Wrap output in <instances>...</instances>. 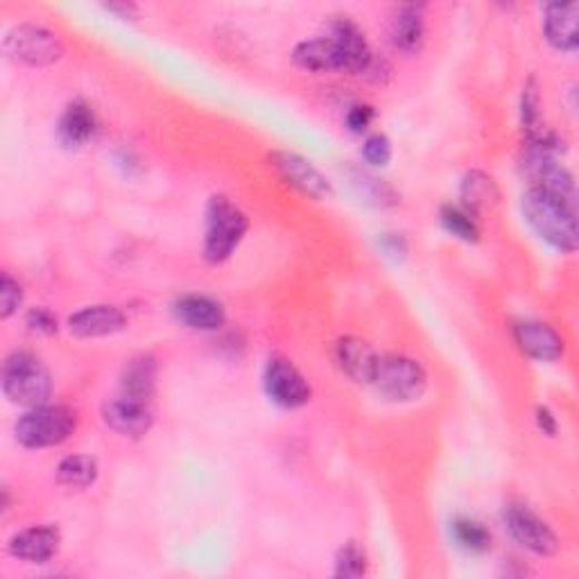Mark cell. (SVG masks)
<instances>
[{
	"instance_id": "obj_13",
	"label": "cell",
	"mask_w": 579,
	"mask_h": 579,
	"mask_svg": "<svg viewBox=\"0 0 579 579\" xmlns=\"http://www.w3.org/2000/svg\"><path fill=\"white\" fill-rule=\"evenodd\" d=\"M127 329V315L109 303L84 306L69 317V331L80 340L107 338Z\"/></svg>"
},
{
	"instance_id": "obj_31",
	"label": "cell",
	"mask_w": 579,
	"mask_h": 579,
	"mask_svg": "<svg viewBox=\"0 0 579 579\" xmlns=\"http://www.w3.org/2000/svg\"><path fill=\"white\" fill-rule=\"evenodd\" d=\"M26 327L37 333V336H52L59 331V325H57V317L52 315V310L43 308V306H37V308H30L28 315H26Z\"/></svg>"
},
{
	"instance_id": "obj_23",
	"label": "cell",
	"mask_w": 579,
	"mask_h": 579,
	"mask_svg": "<svg viewBox=\"0 0 579 579\" xmlns=\"http://www.w3.org/2000/svg\"><path fill=\"white\" fill-rule=\"evenodd\" d=\"M98 476L100 467L91 456H69L57 465V482L71 489H89Z\"/></svg>"
},
{
	"instance_id": "obj_28",
	"label": "cell",
	"mask_w": 579,
	"mask_h": 579,
	"mask_svg": "<svg viewBox=\"0 0 579 579\" xmlns=\"http://www.w3.org/2000/svg\"><path fill=\"white\" fill-rule=\"evenodd\" d=\"M539 107H541L539 87H537L535 80H530L523 87V93H521V124H523V130L528 132V137L541 130V124H539L541 111H539Z\"/></svg>"
},
{
	"instance_id": "obj_33",
	"label": "cell",
	"mask_w": 579,
	"mask_h": 579,
	"mask_svg": "<svg viewBox=\"0 0 579 579\" xmlns=\"http://www.w3.org/2000/svg\"><path fill=\"white\" fill-rule=\"evenodd\" d=\"M378 244L380 249L390 256V259L399 261L403 259V256L408 253V240L401 236V233H382L378 238Z\"/></svg>"
},
{
	"instance_id": "obj_8",
	"label": "cell",
	"mask_w": 579,
	"mask_h": 579,
	"mask_svg": "<svg viewBox=\"0 0 579 579\" xmlns=\"http://www.w3.org/2000/svg\"><path fill=\"white\" fill-rule=\"evenodd\" d=\"M263 390L268 399L283 410H299L310 403L312 390L295 362L281 353H272L263 369Z\"/></svg>"
},
{
	"instance_id": "obj_26",
	"label": "cell",
	"mask_w": 579,
	"mask_h": 579,
	"mask_svg": "<svg viewBox=\"0 0 579 579\" xmlns=\"http://www.w3.org/2000/svg\"><path fill=\"white\" fill-rule=\"evenodd\" d=\"M353 186H356V190H358V196H360L367 204H371V207H376V209H392V207H397V204L401 202L399 192H397L388 181H382V179H378V177L356 174V177H353Z\"/></svg>"
},
{
	"instance_id": "obj_30",
	"label": "cell",
	"mask_w": 579,
	"mask_h": 579,
	"mask_svg": "<svg viewBox=\"0 0 579 579\" xmlns=\"http://www.w3.org/2000/svg\"><path fill=\"white\" fill-rule=\"evenodd\" d=\"M23 303V288L8 272L0 277V317L10 319Z\"/></svg>"
},
{
	"instance_id": "obj_27",
	"label": "cell",
	"mask_w": 579,
	"mask_h": 579,
	"mask_svg": "<svg viewBox=\"0 0 579 579\" xmlns=\"http://www.w3.org/2000/svg\"><path fill=\"white\" fill-rule=\"evenodd\" d=\"M362 575H367V555L356 541H349L336 555V577L358 579Z\"/></svg>"
},
{
	"instance_id": "obj_12",
	"label": "cell",
	"mask_w": 579,
	"mask_h": 579,
	"mask_svg": "<svg viewBox=\"0 0 579 579\" xmlns=\"http://www.w3.org/2000/svg\"><path fill=\"white\" fill-rule=\"evenodd\" d=\"M102 421L109 430H113L116 435L127 437V439H141L154 426V417H152V410L148 408V403L127 399L122 395L116 399H109L102 406Z\"/></svg>"
},
{
	"instance_id": "obj_17",
	"label": "cell",
	"mask_w": 579,
	"mask_h": 579,
	"mask_svg": "<svg viewBox=\"0 0 579 579\" xmlns=\"http://www.w3.org/2000/svg\"><path fill=\"white\" fill-rule=\"evenodd\" d=\"M61 548V535L52 526H34L17 532L8 541V552L28 563H46Z\"/></svg>"
},
{
	"instance_id": "obj_11",
	"label": "cell",
	"mask_w": 579,
	"mask_h": 579,
	"mask_svg": "<svg viewBox=\"0 0 579 579\" xmlns=\"http://www.w3.org/2000/svg\"><path fill=\"white\" fill-rule=\"evenodd\" d=\"M327 37L338 46L345 57V69L351 76H365L373 59V50L365 37V30L349 17H338L329 23Z\"/></svg>"
},
{
	"instance_id": "obj_25",
	"label": "cell",
	"mask_w": 579,
	"mask_h": 579,
	"mask_svg": "<svg viewBox=\"0 0 579 579\" xmlns=\"http://www.w3.org/2000/svg\"><path fill=\"white\" fill-rule=\"evenodd\" d=\"M439 222L441 227L462 242H478L480 240V224H478V216H473L471 211H467L462 204H443L439 209Z\"/></svg>"
},
{
	"instance_id": "obj_16",
	"label": "cell",
	"mask_w": 579,
	"mask_h": 579,
	"mask_svg": "<svg viewBox=\"0 0 579 579\" xmlns=\"http://www.w3.org/2000/svg\"><path fill=\"white\" fill-rule=\"evenodd\" d=\"M579 6L550 3L543 8V37L559 52H575L579 48Z\"/></svg>"
},
{
	"instance_id": "obj_29",
	"label": "cell",
	"mask_w": 579,
	"mask_h": 579,
	"mask_svg": "<svg viewBox=\"0 0 579 579\" xmlns=\"http://www.w3.org/2000/svg\"><path fill=\"white\" fill-rule=\"evenodd\" d=\"M362 159L373 166L382 168L392 161V143L385 134H369L362 143Z\"/></svg>"
},
{
	"instance_id": "obj_22",
	"label": "cell",
	"mask_w": 579,
	"mask_h": 579,
	"mask_svg": "<svg viewBox=\"0 0 579 579\" xmlns=\"http://www.w3.org/2000/svg\"><path fill=\"white\" fill-rule=\"evenodd\" d=\"M460 200L467 211L480 216L485 209L498 204L500 188L496 179L482 170H471L462 177L460 183Z\"/></svg>"
},
{
	"instance_id": "obj_3",
	"label": "cell",
	"mask_w": 579,
	"mask_h": 579,
	"mask_svg": "<svg viewBox=\"0 0 579 579\" xmlns=\"http://www.w3.org/2000/svg\"><path fill=\"white\" fill-rule=\"evenodd\" d=\"M3 392L14 406H43L52 395L50 371L34 353L14 351L3 362Z\"/></svg>"
},
{
	"instance_id": "obj_14",
	"label": "cell",
	"mask_w": 579,
	"mask_h": 579,
	"mask_svg": "<svg viewBox=\"0 0 579 579\" xmlns=\"http://www.w3.org/2000/svg\"><path fill=\"white\" fill-rule=\"evenodd\" d=\"M336 362H338L340 371L347 378H351L353 382L373 385L378 365H380V356L367 340L347 336V338H340L336 345Z\"/></svg>"
},
{
	"instance_id": "obj_5",
	"label": "cell",
	"mask_w": 579,
	"mask_h": 579,
	"mask_svg": "<svg viewBox=\"0 0 579 579\" xmlns=\"http://www.w3.org/2000/svg\"><path fill=\"white\" fill-rule=\"evenodd\" d=\"M373 385L380 397L392 403H412L428 390V371L406 353H390L380 358Z\"/></svg>"
},
{
	"instance_id": "obj_34",
	"label": "cell",
	"mask_w": 579,
	"mask_h": 579,
	"mask_svg": "<svg viewBox=\"0 0 579 579\" xmlns=\"http://www.w3.org/2000/svg\"><path fill=\"white\" fill-rule=\"evenodd\" d=\"M535 419H537V428H539L546 437H555V435H557V430H559L557 417H555L546 406H539V408H537Z\"/></svg>"
},
{
	"instance_id": "obj_15",
	"label": "cell",
	"mask_w": 579,
	"mask_h": 579,
	"mask_svg": "<svg viewBox=\"0 0 579 579\" xmlns=\"http://www.w3.org/2000/svg\"><path fill=\"white\" fill-rule=\"evenodd\" d=\"M172 312L192 331H220L227 325L224 306L207 295H181L172 303Z\"/></svg>"
},
{
	"instance_id": "obj_19",
	"label": "cell",
	"mask_w": 579,
	"mask_h": 579,
	"mask_svg": "<svg viewBox=\"0 0 579 579\" xmlns=\"http://www.w3.org/2000/svg\"><path fill=\"white\" fill-rule=\"evenodd\" d=\"M292 61L310 73H347L345 57L329 37L299 41L292 50Z\"/></svg>"
},
{
	"instance_id": "obj_32",
	"label": "cell",
	"mask_w": 579,
	"mask_h": 579,
	"mask_svg": "<svg viewBox=\"0 0 579 579\" xmlns=\"http://www.w3.org/2000/svg\"><path fill=\"white\" fill-rule=\"evenodd\" d=\"M373 118H376L373 107L358 102V104H351V107L347 109V113H345V124L349 127V130H351L353 134H362V132L369 130Z\"/></svg>"
},
{
	"instance_id": "obj_18",
	"label": "cell",
	"mask_w": 579,
	"mask_h": 579,
	"mask_svg": "<svg viewBox=\"0 0 579 579\" xmlns=\"http://www.w3.org/2000/svg\"><path fill=\"white\" fill-rule=\"evenodd\" d=\"M98 132V118L89 102L73 100L57 122V139L63 148L78 150L84 148Z\"/></svg>"
},
{
	"instance_id": "obj_20",
	"label": "cell",
	"mask_w": 579,
	"mask_h": 579,
	"mask_svg": "<svg viewBox=\"0 0 579 579\" xmlns=\"http://www.w3.org/2000/svg\"><path fill=\"white\" fill-rule=\"evenodd\" d=\"M157 376L159 365L157 358L150 353H139L130 362H127L120 371V395L134 401L150 403L157 390Z\"/></svg>"
},
{
	"instance_id": "obj_24",
	"label": "cell",
	"mask_w": 579,
	"mask_h": 579,
	"mask_svg": "<svg viewBox=\"0 0 579 579\" xmlns=\"http://www.w3.org/2000/svg\"><path fill=\"white\" fill-rule=\"evenodd\" d=\"M450 537H453L458 548H462L469 555H485L491 550L493 543L491 532L480 521L467 517H460L450 523Z\"/></svg>"
},
{
	"instance_id": "obj_10",
	"label": "cell",
	"mask_w": 579,
	"mask_h": 579,
	"mask_svg": "<svg viewBox=\"0 0 579 579\" xmlns=\"http://www.w3.org/2000/svg\"><path fill=\"white\" fill-rule=\"evenodd\" d=\"M511 336L517 347L537 362H557L566 353L563 338L546 321L521 319L511 327Z\"/></svg>"
},
{
	"instance_id": "obj_6",
	"label": "cell",
	"mask_w": 579,
	"mask_h": 579,
	"mask_svg": "<svg viewBox=\"0 0 579 579\" xmlns=\"http://www.w3.org/2000/svg\"><path fill=\"white\" fill-rule=\"evenodd\" d=\"M502 526L521 548L537 557H552L559 550L555 530L523 500H507L502 505Z\"/></svg>"
},
{
	"instance_id": "obj_7",
	"label": "cell",
	"mask_w": 579,
	"mask_h": 579,
	"mask_svg": "<svg viewBox=\"0 0 579 579\" xmlns=\"http://www.w3.org/2000/svg\"><path fill=\"white\" fill-rule=\"evenodd\" d=\"M6 54L30 69H46L63 57L61 39L43 26L23 23L12 28L3 41Z\"/></svg>"
},
{
	"instance_id": "obj_35",
	"label": "cell",
	"mask_w": 579,
	"mask_h": 579,
	"mask_svg": "<svg viewBox=\"0 0 579 579\" xmlns=\"http://www.w3.org/2000/svg\"><path fill=\"white\" fill-rule=\"evenodd\" d=\"M104 10L111 14H118L120 19H134L139 12L137 6H132V3H109V6H104Z\"/></svg>"
},
{
	"instance_id": "obj_21",
	"label": "cell",
	"mask_w": 579,
	"mask_h": 579,
	"mask_svg": "<svg viewBox=\"0 0 579 579\" xmlns=\"http://www.w3.org/2000/svg\"><path fill=\"white\" fill-rule=\"evenodd\" d=\"M426 8L423 6H399L392 23H390V39L392 46L406 54H415L423 48L426 41Z\"/></svg>"
},
{
	"instance_id": "obj_9",
	"label": "cell",
	"mask_w": 579,
	"mask_h": 579,
	"mask_svg": "<svg viewBox=\"0 0 579 579\" xmlns=\"http://www.w3.org/2000/svg\"><path fill=\"white\" fill-rule=\"evenodd\" d=\"M270 166L283 177V181H288L290 186H295L299 192H303V196L312 200H327L333 196V186L329 177L317 166H312V161H308L297 152H283V150L272 152Z\"/></svg>"
},
{
	"instance_id": "obj_4",
	"label": "cell",
	"mask_w": 579,
	"mask_h": 579,
	"mask_svg": "<svg viewBox=\"0 0 579 579\" xmlns=\"http://www.w3.org/2000/svg\"><path fill=\"white\" fill-rule=\"evenodd\" d=\"M76 428H78V417L71 408L43 403L30 408L26 415L19 417L14 426V435L23 448L39 450V448L59 446L67 439H71Z\"/></svg>"
},
{
	"instance_id": "obj_2",
	"label": "cell",
	"mask_w": 579,
	"mask_h": 579,
	"mask_svg": "<svg viewBox=\"0 0 579 579\" xmlns=\"http://www.w3.org/2000/svg\"><path fill=\"white\" fill-rule=\"evenodd\" d=\"M204 227V261L211 266H222L244 240L249 231V218L229 198L213 196L207 204Z\"/></svg>"
},
{
	"instance_id": "obj_1",
	"label": "cell",
	"mask_w": 579,
	"mask_h": 579,
	"mask_svg": "<svg viewBox=\"0 0 579 579\" xmlns=\"http://www.w3.org/2000/svg\"><path fill=\"white\" fill-rule=\"evenodd\" d=\"M521 211L530 229L543 242L563 253H572L577 249V202L561 200L546 190L528 186L521 198Z\"/></svg>"
}]
</instances>
